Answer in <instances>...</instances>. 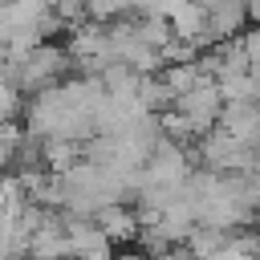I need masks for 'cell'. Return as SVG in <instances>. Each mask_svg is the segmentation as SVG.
I'll list each match as a JSON object with an SVG mask.
<instances>
[{"label":"cell","mask_w":260,"mask_h":260,"mask_svg":"<svg viewBox=\"0 0 260 260\" xmlns=\"http://www.w3.org/2000/svg\"><path fill=\"white\" fill-rule=\"evenodd\" d=\"M16 106H20L16 85H12V81H0V118H12V114H16Z\"/></svg>","instance_id":"1"}]
</instances>
